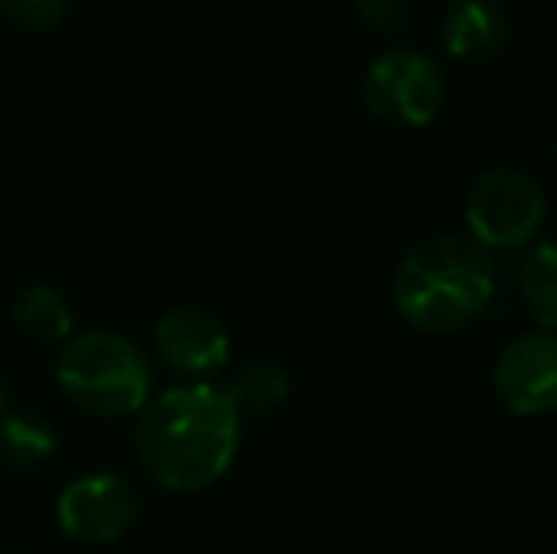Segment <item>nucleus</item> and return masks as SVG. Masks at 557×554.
<instances>
[{"label":"nucleus","instance_id":"1","mask_svg":"<svg viewBox=\"0 0 557 554\" xmlns=\"http://www.w3.org/2000/svg\"><path fill=\"white\" fill-rule=\"evenodd\" d=\"M243 418L213 380H183L148 395L133 426V448L148 479L175 494L213 487L235 464Z\"/></svg>","mask_w":557,"mask_h":554},{"label":"nucleus","instance_id":"2","mask_svg":"<svg viewBox=\"0 0 557 554\" xmlns=\"http://www.w3.org/2000/svg\"><path fill=\"white\" fill-rule=\"evenodd\" d=\"M493 293H497L493 255L455 232L413 244L391 278V300L398 316L425 334L462 331L490 308Z\"/></svg>","mask_w":557,"mask_h":554},{"label":"nucleus","instance_id":"3","mask_svg":"<svg viewBox=\"0 0 557 554\" xmlns=\"http://www.w3.org/2000/svg\"><path fill=\"white\" fill-rule=\"evenodd\" d=\"M53 380L76 407L96 418L137 415L152 395V357L129 334L91 327L61 342Z\"/></svg>","mask_w":557,"mask_h":554},{"label":"nucleus","instance_id":"4","mask_svg":"<svg viewBox=\"0 0 557 554\" xmlns=\"http://www.w3.org/2000/svg\"><path fill=\"white\" fill-rule=\"evenodd\" d=\"M546 209L550 201L543 183L516 163H500L482 171L462 198L467 239H474L482 251H520L543 232Z\"/></svg>","mask_w":557,"mask_h":554},{"label":"nucleus","instance_id":"5","mask_svg":"<svg viewBox=\"0 0 557 554\" xmlns=\"http://www.w3.org/2000/svg\"><path fill=\"white\" fill-rule=\"evenodd\" d=\"M360 103L387 126L425 130L447 103V73L421 46H391L368 61L360 76Z\"/></svg>","mask_w":557,"mask_h":554},{"label":"nucleus","instance_id":"6","mask_svg":"<svg viewBox=\"0 0 557 554\" xmlns=\"http://www.w3.org/2000/svg\"><path fill=\"white\" fill-rule=\"evenodd\" d=\"M58 528L76 543H114L137 525L140 497L117 471H84L61 487Z\"/></svg>","mask_w":557,"mask_h":554},{"label":"nucleus","instance_id":"7","mask_svg":"<svg viewBox=\"0 0 557 554\" xmlns=\"http://www.w3.org/2000/svg\"><path fill=\"white\" fill-rule=\"evenodd\" d=\"M152 354L186 380H209L232 361V334L216 311L201 304H168L152 323Z\"/></svg>","mask_w":557,"mask_h":554},{"label":"nucleus","instance_id":"8","mask_svg":"<svg viewBox=\"0 0 557 554\" xmlns=\"http://www.w3.org/2000/svg\"><path fill=\"white\" fill-rule=\"evenodd\" d=\"M493 392L500 407L520 418H543L557 410V334H516L493 365Z\"/></svg>","mask_w":557,"mask_h":554},{"label":"nucleus","instance_id":"9","mask_svg":"<svg viewBox=\"0 0 557 554\" xmlns=\"http://www.w3.org/2000/svg\"><path fill=\"white\" fill-rule=\"evenodd\" d=\"M508 35H512V20L497 4L462 0V4H451L441 15V42L447 58L462 61V65L497 58L508 46Z\"/></svg>","mask_w":557,"mask_h":554},{"label":"nucleus","instance_id":"10","mask_svg":"<svg viewBox=\"0 0 557 554\" xmlns=\"http://www.w3.org/2000/svg\"><path fill=\"white\" fill-rule=\"evenodd\" d=\"M224 395L232 399L239 418H265L273 410H281L293 395V377L281 361L273 357H250L232 372V380L224 384Z\"/></svg>","mask_w":557,"mask_h":554},{"label":"nucleus","instance_id":"11","mask_svg":"<svg viewBox=\"0 0 557 554\" xmlns=\"http://www.w3.org/2000/svg\"><path fill=\"white\" fill-rule=\"evenodd\" d=\"M12 323L42 342H69L76 334V316L69 296L50 281H30L12 296Z\"/></svg>","mask_w":557,"mask_h":554},{"label":"nucleus","instance_id":"12","mask_svg":"<svg viewBox=\"0 0 557 554\" xmlns=\"http://www.w3.org/2000/svg\"><path fill=\"white\" fill-rule=\"evenodd\" d=\"M520 296L539 331L557 334V239L535 244L520 262Z\"/></svg>","mask_w":557,"mask_h":554},{"label":"nucleus","instance_id":"13","mask_svg":"<svg viewBox=\"0 0 557 554\" xmlns=\"http://www.w3.org/2000/svg\"><path fill=\"white\" fill-rule=\"evenodd\" d=\"M58 452V429L27 410H8L0 418V459L12 467H38Z\"/></svg>","mask_w":557,"mask_h":554},{"label":"nucleus","instance_id":"14","mask_svg":"<svg viewBox=\"0 0 557 554\" xmlns=\"http://www.w3.org/2000/svg\"><path fill=\"white\" fill-rule=\"evenodd\" d=\"M0 15L23 30H53L69 15L61 0H0Z\"/></svg>","mask_w":557,"mask_h":554},{"label":"nucleus","instance_id":"15","mask_svg":"<svg viewBox=\"0 0 557 554\" xmlns=\"http://www.w3.org/2000/svg\"><path fill=\"white\" fill-rule=\"evenodd\" d=\"M357 20L372 35H398L410 20V4H403V0H360Z\"/></svg>","mask_w":557,"mask_h":554},{"label":"nucleus","instance_id":"16","mask_svg":"<svg viewBox=\"0 0 557 554\" xmlns=\"http://www.w3.org/2000/svg\"><path fill=\"white\" fill-rule=\"evenodd\" d=\"M8 415V399H4V387H0V418Z\"/></svg>","mask_w":557,"mask_h":554},{"label":"nucleus","instance_id":"17","mask_svg":"<svg viewBox=\"0 0 557 554\" xmlns=\"http://www.w3.org/2000/svg\"><path fill=\"white\" fill-rule=\"evenodd\" d=\"M554 163H557V140H554Z\"/></svg>","mask_w":557,"mask_h":554}]
</instances>
